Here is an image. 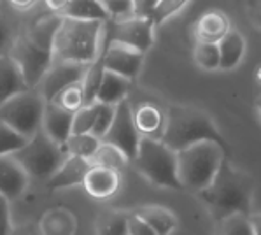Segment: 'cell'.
Returning <instances> with one entry per match:
<instances>
[{
	"label": "cell",
	"mask_w": 261,
	"mask_h": 235,
	"mask_svg": "<svg viewBox=\"0 0 261 235\" xmlns=\"http://www.w3.org/2000/svg\"><path fill=\"white\" fill-rule=\"evenodd\" d=\"M62 16L51 14L37 19L16 35L9 56L14 60L28 90H37L42 78L53 65V37Z\"/></svg>",
	"instance_id": "1"
},
{
	"label": "cell",
	"mask_w": 261,
	"mask_h": 235,
	"mask_svg": "<svg viewBox=\"0 0 261 235\" xmlns=\"http://www.w3.org/2000/svg\"><path fill=\"white\" fill-rule=\"evenodd\" d=\"M252 193L254 183L251 176L235 169L230 160L224 158L211 186L196 195L208 207L212 218L221 223L231 216H251Z\"/></svg>",
	"instance_id": "2"
},
{
	"label": "cell",
	"mask_w": 261,
	"mask_h": 235,
	"mask_svg": "<svg viewBox=\"0 0 261 235\" xmlns=\"http://www.w3.org/2000/svg\"><path fill=\"white\" fill-rule=\"evenodd\" d=\"M162 143L175 153L198 143H214L223 149L224 156L230 158V146L212 118L191 105H170L167 109Z\"/></svg>",
	"instance_id": "3"
},
{
	"label": "cell",
	"mask_w": 261,
	"mask_h": 235,
	"mask_svg": "<svg viewBox=\"0 0 261 235\" xmlns=\"http://www.w3.org/2000/svg\"><path fill=\"white\" fill-rule=\"evenodd\" d=\"M106 48V23L62 18L53 37V62L90 65Z\"/></svg>",
	"instance_id": "4"
},
{
	"label": "cell",
	"mask_w": 261,
	"mask_h": 235,
	"mask_svg": "<svg viewBox=\"0 0 261 235\" xmlns=\"http://www.w3.org/2000/svg\"><path fill=\"white\" fill-rule=\"evenodd\" d=\"M224 153L214 143H198L177 153V176L184 190L203 192L214 181L224 160Z\"/></svg>",
	"instance_id": "5"
},
{
	"label": "cell",
	"mask_w": 261,
	"mask_h": 235,
	"mask_svg": "<svg viewBox=\"0 0 261 235\" xmlns=\"http://www.w3.org/2000/svg\"><path fill=\"white\" fill-rule=\"evenodd\" d=\"M135 170L152 186L168 190H184L177 176V153L167 148L162 140L142 137L139 153L132 161Z\"/></svg>",
	"instance_id": "6"
},
{
	"label": "cell",
	"mask_w": 261,
	"mask_h": 235,
	"mask_svg": "<svg viewBox=\"0 0 261 235\" xmlns=\"http://www.w3.org/2000/svg\"><path fill=\"white\" fill-rule=\"evenodd\" d=\"M46 100L37 90H27L0 107V121L30 140L42 130Z\"/></svg>",
	"instance_id": "7"
},
{
	"label": "cell",
	"mask_w": 261,
	"mask_h": 235,
	"mask_svg": "<svg viewBox=\"0 0 261 235\" xmlns=\"http://www.w3.org/2000/svg\"><path fill=\"white\" fill-rule=\"evenodd\" d=\"M13 158L18 165L27 172L28 177L37 179H49L65 161V153L58 144H55L42 130L35 133L30 140L14 153Z\"/></svg>",
	"instance_id": "8"
},
{
	"label": "cell",
	"mask_w": 261,
	"mask_h": 235,
	"mask_svg": "<svg viewBox=\"0 0 261 235\" xmlns=\"http://www.w3.org/2000/svg\"><path fill=\"white\" fill-rule=\"evenodd\" d=\"M140 133L137 132L134 121V107L130 105L128 100H123L121 104L116 105V116L112 121L109 132L102 139V143L111 144L123 151V155L128 158V161H134L139 153L140 144Z\"/></svg>",
	"instance_id": "9"
},
{
	"label": "cell",
	"mask_w": 261,
	"mask_h": 235,
	"mask_svg": "<svg viewBox=\"0 0 261 235\" xmlns=\"http://www.w3.org/2000/svg\"><path fill=\"white\" fill-rule=\"evenodd\" d=\"M144 63V53L121 42L107 40L103 48V67L106 70L114 72L121 78L134 81L139 76Z\"/></svg>",
	"instance_id": "10"
},
{
	"label": "cell",
	"mask_w": 261,
	"mask_h": 235,
	"mask_svg": "<svg viewBox=\"0 0 261 235\" xmlns=\"http://www.w3.org/2000/svg\"><path fill=\"white\" fill-rule=\"evenodd\" d=\"M88 65H77V63L67 62H53L49 70L42 78L41 84L37 86V91L42 95L46 104L53 102L55 97L60 91H63L67 86L75 83H81L84 74H86Z\"/></svg>",
	"instance_id": "11"
},
{
	"label": "cell",
	"mask_w": 261,
	"mask_h": 235,
	"mask_svg": "<svg viewBox=\"0 0 261 235\" xmlns=\"http://www.w3.org/2000/svg\"><path fill=\"white\" fill-rule=\"evenodd\" d=\"M107 40L121 42L146 55L154 44V25L149 19L132 18L123 23H112Z\"/></svg>",
	"instance_id": "12"
},
{
	"label": "cell",
	"mask_w": 261,
	"mask_h": 235,
	"mask_svg": "<svg viewBox=\"0 0 261 235\" xmlns=\"http://www.w3.org/2000/svg\"><path fill=\"white\" fill-rule=\"evenodd\" d=\"M84 190L95 200L112 198L121 188V172L103 167H91L84 177Z\"/></svg>",
	"instance_id": "13"
},
{
	"label": "cell",
	"mask_w": 261,
	"mask_h": 235,
	"mask_svg": "<svg viewBox=\"0 0 261 235\" xmlns=\"http://www.w3.org/2000/svg\"><path fill=\"white\" fill-rule=\"evenodd\" d=\"M30 177L13 156H0V197L16 200L25 193Z\"/></svg>",
	"instance_id": "14"
},
{
	"label": "cell",
	"mask_w": 261,
	"mask_h": 235,
	"mask_svg": "<svg viewBox=\"0 0 261 235\" xmlns=\"http://www.w3.org/2000/svg\"><path fill=\"white\" fill-rule=\"evenodd\" d=\"M91 167L93 165H91L90 160L67 156L65 161L60 165V169L47 179V188L51 192H56V190H65V188H72V186L83 184L84 177L88 176Z\"/></svg>",
	"instance_id": "15"
},
{
	"label": "cell",
	"mask_w": 261,
	"mask_h": 235,
	"mask_svg": "<svg viewBox=\"0 0 261 235\" xmlns=\"http://www.w3.org/2000/svg\"><path fill=\"white\" fill-rule=\"evenodd\" d=\"M72 118H74L72 112L63 111V109H60L53 102L46 104L42 118V132L55 144L63 148L72 135Z\"/></svg>",
	"instance_id": "16"
},
{
	"label": "cell",
	"mask_w": 261,
	"mask_h": 235,
	"mask_svg": "<svg viewBox=\"0 0 261 235\" xmlns=\"http://www.w3.org/2000/svg\"><path fill=\"white\" fill-rule=\"evenodd\" d=\"M231 30L228 16L219 9H211L198 18L195 25V39L196 42L218 44L228 32Z\"/></svg>",
	"instance_id": "17"
},
{
	"label": "cell",
	"mask_w": 261,
	"mask_h": 235,
	"mask_svg": "<svg viewBox=\"0 0 261 235\" xmlns=\"http://www.w3.org/2000/svg\"><path fill=\"white\" fill-rule=\"evenodd\" d=\"M134 121L140 137L162 140L165 130V112L158 105L151 102H144L134 109Z\"/></svg>",
	"instance_id": "18"
},
{
	"label": "cell",
	"mask_w": 261,
	"mask_h": 235,
	"mask_svg": "<svg viewBox=\"0 0 261 235\" xmlns=\"http://www.w3.org/2000/svg\"><path fill=\"white\" fill-rule=\"evenodd\" d=\"M27 90L28 86L14 60L9 55H0V107Z\"/></svg>",
	"instance_id": "19"
},
{
	"label": "cell",
	"mask_w": 261,
	"mask_h": 235,
	"mask_svg": "<svg viewBox=\"0 0 261 235\" xmlns=\"http://www.w3.org/2000/svg\"><path fill=\"white\" fill-rule=\"evenodd\" d=\"M221 70H233L246 55V37L237 28H231L218 42Z\"/></svg>",
	"instance_id": "20"
},
{
	"label": "cell",
	"mask_w": 261,
	"mask_h": 235,
	"mask_svg": "<svg viewBox=\"0 0 261 235\" xmlns=\"http://www.w3.org/2000/svg\"><path fill=\"white\" fill-rule=\"evenodd\" d=\"M135 213L152 228L156 235H172L177 228V218L170 209L163 205H142Z\"/></svg>",
	"instance_id": "21"
},
{
	"label": "cell",
	"mask_w": 261,
	"mask_h": 235,
	"mask_svg": "<svg viewBox=\"0 0 261 235\" xmlns=\"http://www.w3.org/2000/svg\"><path fill=\"white\" fill-rule=\"evenodd\" d=\"M132 81L121 78V76L114 74V72L106 70L100 84L98 95H96V102L106 104V105H118L123 100H126L128 91H130Z\"/></svg>",
	"instance_id": "22"
},
{
	"label": "cell",
	"mask_w": 261,
	"mask_h": 235,
	"mask_svg": "<svg viewBox=\"0 0 261 235\" xmlns=\"http://www.w3.org/2000/svg\"><path fill=\"white\" fill-rule=\"evenodd\" d=\"M62 18L75 19V21H90V23H107L109 16L103 9L102 2L93 0H75L67 2L65 9L62 13Z\"/></svg>",
	"instance_id": "23"
},
{
	"label": "cell",
	"mask_w": 261,
	"mask_h": 235,
	"mask_svg": "<svg viewBox=\"0 0 261 235\" xmlns=\"http://www.w3.org/2000/svg\"><path fill=\"white\" fill-rule=\"evenodd\" d=\"M128 216L130 210L103 209L95 221L96 235H126Z\"/></svg>",
	"instance_id": "24"
},
{
	"label": "cell",
	"mask_w": 261,
	"mask_h": 235,
	"mask_svg": "<svg viewBox=\"0 0 261 235\" xmlns=\"http://www.w3.org/2000/svg\"><path fill=\"white\" fill-rule=\"evenodd\" d=\"M103 72H106V67H103V50H102V53L98 55V58H96L93 63L88 65L86 74H84V78L81 81L83 90H84V102H86V105L96 102V95H98L100 84H102Z\"/></svg>",
	"instance_id": "25"
},
{
	"label": "cell",
	"mask_w": 261,
	"mask_h": 235,
	"mask_svg": "<svg viewBox=\"0 0 261 235\" xmlns=\"http://www.w3.org/2000/svg\"><path fill=\"white\" fill-rule=\"evenodd\" d=\"M90 161L93 167H103V169L118 170V172H121L130 163L128 158L123 155V151H119L118 148L106 143H100L98 149L95 151V155L91 156Z\"/></svg>",
	"instance_id": "26"
},
{
	"label": "cell",
	"mask_w": 261,
	"mask_h": 235,
	"mask_svg": "<svg viewBox=\"0 0 261 235\" xmlns=\"http://www.w3.org/2000/svg\"><path fill=\"white\" fill-rule=\"evenodd\" d=\"M102 140H98L91 133L86 135H70V139L67 140V144L63 146V153L65 156H75V158H84V160H91V156L95 155V151L98 149V146Z\"/></svg>",
	"instance_id": "27"
},
{
	"label": "cell",
	"mask_w": 261,
	"mask_h": 235,
	"mask_svg": "<svg viewBox=\"0 0 261 235\" xmlns=\"http://www.w3.org/2000/svg\"><path fill=\"white\" fill-rule=\"evenodd\" d=\"M55 105H58L60 109L67 112H77L79 109H83L86 102H84V90H83V84L81 83H75L67 86L63 91H60L58 95L55 97L53 100Z\"/></svg>",
	"instance_id": "28"
},
{
	"label": "cell",
	"mask_w": 261,
	"mask_h": 235,
	"mask_svg": "<svg viewBox=\"0 0 261 235\" xmlns=\"http://www.w3.org/2000/svg\"><path fill=\"white\" fill-rule=\"evenodd\" d=\"M193 58H195L196 65L207 72L219 70L221 60H219V48L218 44H205V42H196L195 50H193Z\"/></svg>",
	"instance_id": "29"
},
{
	"label": "cell",
	"mask_w": 261,
	"mask_h": 235,
	"mask_svg": "<svg viewBox=\"0 0 261 235\" xmlns=\"http://www.w3.org/2000/svg\"><path fill=\"white\" fill-rule=\"evenodd\" d=\"M186 6L188 2H182V0H154V6H152V11L149 14V21L154 25V28L163 25L172 16L179 14Z\"/></svg>",
	"instance_id": "30"
},
{
	"label": "cell",
	"mask_w": 261,
	"mask_h": 235,
	"mask_svg": "<svg viewBox=\"0 0 261 235\" xmlns=\"http://www.w3.org/2000/svg\"><path fill=\"white\" fill-rule=\"evenodd\" d=\"M27 143L28 139L0 121V156H13L21 148H25Z\"/></svg>",
	"instance_id": "31"
},
{
	"label": "cell",
	"mask_w": 261,
	"mask_h": 235,
	"mask_svg": "<svg viewBox=\"0 0 261 235\" xmlns=\"http://www.w3.org/2000/svg\"><path fill=\"white\" fill-rule=\"evenodd\" d=\"M95 116H96V102L84 105L83 109L74 112V118H72V135H86V133H91Z\"/></svg>",
	"instance_id": "32"
},
{
	"label": "cell",
	"mask_w": 261,
	"mask_h": 235,
	"mask_svg": "<svg viewBox=\"0 0 261 235\" xmlns=\"http://www.w3.org/2000/svg\"><path fill=\"white\" fill-rule=\"evenodd\" d=\"M103 9H106L109 21L112 23H123L128 19L135 18L134 2L132 0H106L102 2Z\"/></svg>",
	"instance_id": "33"
},
{
	"label": "cell",
	"mask_w": 261,
	"mask_h": 235,
	"mask_svg": "<svg viewBox=\"0 0 261 235\" xmlns=\"http://www.w3.org/2000/svg\"><path fill=\"white\" fill-rule=\"evenodd\" d=\"M114 116H116V105H106L96 102V116H95L91 135L96 137L98 140H102L106 137V133L109 132L112 121H114Z\"/></svg>",
	"instance_id": "34"
},
{
	"label": "cell",
	"mask_w": 261,
	"mask_h": 235,
	"mask_svg": "<svg viewBox=\"0 0 261 235\" xmlns=\"http://www.w3.org/2000/svg\"><path fill=\"white\" fill-rule=\"evenodd\" d=\"M219 235H254L252 226L246 216H231L221 221Z\"/></svg>",
	"instance_id": "35"
},
{
	"label": "cell",
	"mask_w": 261,
	"mask_h": 235,
	"mask_svg": "<svg viewBox=\"0 0 261 235\" xmlns=\"http://www.w3.org/2000/svg\"><path fill=\"white\" fill-rule=\"evenodd\" d=\"M16 39L14 28L6 16L0 14V55H9L11 46Z\"/></svg>",
	"instance_id": "36"
},
{
	"label": "cell",
	"mask_w": 261,
	"mask_h": 235,
	"mask_svg": "<svg viewBox=\"0 0 261 235\" xmlns=\"http://www.w3.org/2000/svg\"><path fill=\"white\" fill-rule=\"evenodd\" d=\"M126 235H156L152 232V228L147 225L142 218L139 216L135 210H130L128 216V226H126Z\"/></svg>",
	"instance_id": "37"
},
{
	"label": "cell",
	"mask_w": 261,
	"mask_h": 235,
	"mask_svg": "<svg viewBox=\"0 0 261 235\" xmlns=\"http://www.w3.org/2000/svg\"><path fill=\"white\" fill-rule=\"evenodd\" d=\"M13 233V221H11V205L9 200L0 197V235Z\"/></svg>",
	"instance_id": "38"
},
{
	"label": "cell",
	"mask_w": 261,
	"mask_h": 235,
	"mask_svg": "<svg viewBox=\"0 0 261 235\" xmlns=\"http://www.w3.org/2000/svg\"><path fill=\"white\" fill-rule=\"evenodd\" d=\"M246 11L251 18V21L256 27L261 28V2H247L246 4Z\"/></svg>",
	"instance_id": "39"
},
{
	"label": "cell",
	"mask_w": 261,
	"mask_h": 235,
	"mask_svg": "<svg viewBox=\"0 0 261 235\" xmlns=\"http://www.w3.org/2000/svg\"><path fill=\"white\" fill-rule=\"evenodd\" d=\"M35 6H37V2H34V0H14V2H11V7L18 13H28Z\"/></svg>",
	"instance_id": "40"
},
{
	"label": "cell",
	"mask_w": 261,
	"mask_h": 235,
	"mask_svg": "<svg viewBox=\"0 0 261 235\" xmlns=\"http://www.w3.org/2000/svg\"><path fill=\"white\" fill-rule=\"evenodd\" d=\"M249 223H251L254 235H261V213L251 214V216H249Z\"/></svg>",
	"instance_id": "41"
},
{
	"label": "cell",
	"mask_w": 261,
	"mask_h": 235,
	"mask_svg": "<svg viewBox=\"0 0 261 235\" xmlns=\"http://www.w3.org/2000/svg\"><path fill=\"white\" fill-rule=\"evenodd\" d=\"M256 107H258V112H259V118H261V93L258 95V99H256Z\"/></svg>",
	"instance_id": "42"
},
{
	"label": "cell",
	"mask_w": 261,
	"mask_h": 235,
	"mask_svg": "<svg viewBox=\"0 0 261 235\" xmlns=\"http://www.w3.org/2000/svg\"><path fill=\"white\" fill-rule=\"evenodd\" d=\"M258 78H259V79H261V67H259V68H258Z\"/></svg>",
	"instance_id": "43"
}]
</instances>
